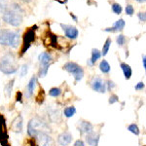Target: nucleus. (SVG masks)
Wrapping results in <instances>:
<instances>
[{
    "mask_svg": "<svg viewBox=\"0 0 146 146\" xmlns=\"http://www.w3.org/2000/svg\"><path fill=\"white\" fill-rule=\"evenodd\" d=\"M27 72H28V65L27 64H23L22 67H21V72H20L21 77H25V75L27 74Z\"/></svg>",
    "mask_w": 146,
    "mask_h": 146,
    "instance_id": "obj_31",
    "label": "nucleus"
},
{
    "mask_svg": "<svg viewBox=\"0 0 146 146\" xmlns=\"http://www.w3.org/2000/svg\"><path fill=\"white\" fill-rule=\"evenodd\" d=\"M9 8L8 0H0V14L3 15Z\"/></svg>",
    "mask_w": 146,
    "mask_h": 146,
    "instance_id": "obj_27",
    "label": "nucleus"
},
{
    "mask_svg": "<svg viewBox=\"0 0 146 146\" xmlns=\"http://www.w3.org/2000/svg\"><path fill=\"white\" fill-rule=\"evenodd\" d=\"M70 16H71V18H73V19H74V21H75V22H77V18L75 17V16L73 15V14H70Z\"/></svg>",
    "mask_w": 146,
    "mask_h": 146,
    "instance_id": "obj_38",
    "label": "nucleus"
},
{
    "mask_svg": "<svg viewBox=\"0 0 146 146\" xmlns=\"http://www.w3.org/2000/svg\"><path fill=\"white\" fill-rule=\"evenodd\" d=\"M72 141V135L68 131H63L58 136V143L60 146H68Z\"/></svg>",
    "mask_w": 146,
    "mask_h": 146,
    "instance_id": "obj_15",
    "label": "nucleus"
},
{
    "mask_svg": "<svg viewBox=\"0 0 146 146\" xmlns=\"http://www.w3.org/2000/svg\"><path fill=\"white\" fill-rule=\"evenodd\" d=\"M142 63H143V68H146V56L145 55H143L142 56Z\"/></svg>",
    "mask_w": 146,
    "mask_h": 146,
    "instance_id": "obj_37",
    "label": "nucleus"
},
{
    "mask_svg": "<svg viewBox=\"0 0 146 146\" xmlns=\"http://www.w3.org/2000/svg\"><path fill=\"white\" fill-rule=\"evenodd\" d=\"M49 67L50 66H40L39 67V72H38V76L40 78H44L45 76H47L49 71Z\"/></svg>",
    "mask_w": 146,
    "mask_h": 146,
    "instance_id": "obj_28",
    "label": "nucleus"
},
{
    "mask_svg": "<svg viewBox=\"0 0 146 146\" xmlns=\"http://www.w3.org/2000/svg\"><path fill=\"white\" fill-rule=\"evenodd\" d=\"M63 114L66 118H71V117L74 116L76 114V108L74 106H67L64 108L63 110Z\"/></svg>",
    "mask_w": 146,
    "mask_h": 146,
    "instance_id": "obj_23",
    "label": "nucleus"
},
{
    "mask_svg": "<svg viewBox=\"0 0 146 146\" xmlns=\"http://www.w3.org/2000/svg\"><path fill=\"white\" fill-rule=\"evenodd\" d=\"M128 131L129 133H131L133 135H139L140 133V129L138 128V126L136 124H131L128 127Z\"/></svg>",
    "mask_w": 146,
    "mask_h": 146,
    "instance_id": "obj_25",
    "label": "nucleus"
},
{
    "mask_svg": "<svg viewBox=\"0 0 146 146\" xmlns=\"http://www.w3.org/2000/svg\"><path fill=\"white\" fill-rule=\"evenodd\" d=\"M86 142L88 143V145L90 146H98L100 143V133H96L94 131L93 133L86 135Z\"/></svg>",
    "mask_w": 146,
    "mask_h": 146,
    "instance_id": "obj_13",
    "label": "nucleus"
},
{
    "mask_svg": "<svg viewBox=\"0 0 146 146\" xmlns=\"http://www.w3.org/2000/svg\"><path fill=\"white\" fill-rule=\"evenodd\" d=\"M34 138L38 140L40 146H55V142H54L52 136L49 135L45 131H38L35 135Z\"/></svg>",
    "mask_w": 146,
    "mask_h": 146,
    "instance_id": "obj_8",
    "label": "nucleus"
},
{
    "mask_svg": "<svg viewBox=\"0 0 146 146\" xmlns=\"http://www.w3.org/2000/svg\"><path fill=\"white\" fill-rule=\"evenodd\" d=\"M63 69H64L65 71L69 72L70 74H72L76 82H80L83 79L84 70H83V68L80 66L79 64H77L76 62H66L63 65Z\"/></svg>",
    "mask_w": 146,
    "mask_h": 146,
    "instance_id": "obj_5",
    "label": "nucleus"
},
{
    "mask_svg": "<svg viewBox=\"0 0 146 146\" xmlns=\"http://www.w3.org/2000/svg\"><path fill=\"white\" fill-rule=\"evenodd\" d=\"M137 16H138V19H139L141 22H145L146 21V15H145L144 12H139V13L137 14Z\"/></svg>",
    "mask_w": 146,
    "mask_h": 146,
    "instance_id": "obj_36",
    "label": "nucleus"
},
{
    "mask_svg": "<svg viewBox=\"0 0 146 146\" xmlns=\"http://www.w3.org/2000/svg\"><path fill=\"white\" fill-rule=\"evenodd\" d=\"M116 42L119 46H124L125 43H126V37H125V35H123V34L118 35L116 38Z\"/></svg>",
    "mask_w": 146,
    "mask_h": 146,
    "instance_id": "obj_30",
    "label": "nucleus"
},
{
    "mask_svg": "<svg viewBox=\"0 0 146 146\" xmlns=\"http://www.w3.org/2000/svg\"><path fill=\"white\" fill-rule=\"evenodd\" d=\"M60 27H62V28L63 29L65 36H66L67 38L75 40L78 37L79 31L75 27H72V25H63V23H60Z\"/></svg>",
    "mask_w": 146,
    "mask_h": 146,
    "instance_id": "obj_9",
    "label": "nucleus"
},
{
    "mask_svg": "<svg viewBox=\"0 0 146 146\" xmlns=\"http://www.w3.org/2000/svg\"><path fill=\"white\" fill-rule=\"evenodd\" d=\"M100 70L103 73V74H107V73L110 72L111 66H110V64L107 62V60H101L100 63Z\"/></svg>",
    "mask_w": 146,
    "mask_h": 146,
    "instance_id": "obj_20",
    "label": "nucleus"
},
{
    "mask_svg": "<svg viewBox=\"0 0 146 146\" xmlns=\"http://www.w3.org/2000/svg\"><path fill=\"white\" fill-rule=\"evenodd\" d=\"M38 60L40 63V66H50L53 62V56L50 53H41L38 56Z\"/></svg>",
    "mask_w": 146,
    "mask_h": 146,
    "instance_id": "obj_14",
    "label": "nucleus"
},
{
    "mask_svg": "<svg viewBox=\"0 0 146 146\" xmlns=\"http://www.w3.org/2000/svg\"><path fill=\"white\" fill-rule=\"evenodd\" d=\"M122 6L120 5L119 3H113L112 4V11L114 12L115 14H117V15H120V14L122 13Z\"/></svg>",
    "mask_w": 146,
    "mask_h": 146,
    "instance_id": "obj_29",
    "label": "nucleus"
},
{
    "mask_svg": "<svg viewBox=\"0 0 146 146\" xmlns=\"http://www.w3.org/2000/svg\"><path fill=\"white\" fill-rule=\"evenodd\" d=\"M14 83H15V79H11L10 81L8 82V84L5 86L4 92H5V95L7 98H11L12 92H13V88H14Z\"/></svg>",
    "mask_w": 146,
    "mask_h": 146,
    "instance_id": "obj_21",
    "label": "nucleus"
},
{
    "mask_svg": "<svg viewBox=\"0 0 146 146\" xmlns=\"http://www.w3.org/2000/svg\"><path fill=\"white\" fill-rule=\"evenodd\" d=\"M91 88L95 92H96V93H106V84L103 81V79L100 78V76L93 77V79L91 81Z\"/></svg>",
    "mask_w": 146,
    "mask_h": 146,
    "instance_id": "obj_6",
    "label": "nucleus"
},
{
    "mask_svg": "<svg viewBox=\"0 0 146 146\" xmlns=\"http://www.w3.org/2000/svg\"><path fill=\"white\" fill-rule=\"evenodd\" d=\"M11 129L16 133H22L23 129V119L22 115H19L14 119L11 125Z\"/></svg>",
    "mask_w": 146,
    "mask_h": 146,
    "instance_id": "obj_12",
    "label": "nucleus"
},
{
    "mask_svg": "<svg viewBox=\"0 0 146 146\" xmlns=\"http://www.w3.org/2000/svg\"><path fill=\"white\" fill-rule=\"evenodd\" d=\"M100 58H101V52L98 50V49H93V50H92L91 58L88 60V65L89 66H94L95 63L98 62Z\"/></svg>",
    "mask_w": 146,
    "mask_h": 146,
    "instance_id": "obj_18",
    "label": "nucleus"
},
{
    "mask_svg": "<svg viewBox=\"0 0 146 146\" xmlns=\"http://www.w3.org/2000/svg\"><path fill=\"white\" fill-rule=\"evenodd\" d=\"M49 129H50L49 125L43 119L38 118V117L31 119L27 124V135L30 137L33 138L38 131H45V133H47Z\"/></svg>",
    "mask_w": 146,
    "mask_h": 146,
    "instance_id": "obj_4",
    "label": "nucleus"
},
{
    "mask_svg": "<svg viewBox=\"0 0 146 146\" xmlns=\"http://www.w3.org/2000/svg\"><path fill=\"white\" fill-rule=\"evenodd\" d=\"M34 40V29L29 28L23 35V48L22 50V54H25L27 51V49L30 47L31 42Z\"/></svg>",
    "mask_w": 146,
    "mask_h": 146,
    "instance_id": "obj_10",
    "label": "nucleus"
},
{
    "mask_svg": "<svg viewBox=\"0 0 146 146\" xmlns=\"http://www.w3.org/2000/svg\"><path fill=\"white\" fill-rule=\"evenodd\" d=\"M105 84H106V91H112L116 87V84L113 81H111V80H108Z\"/></svg>",
    "mask_w": 146,
    "mask_h": 146,
    "instance_id": "obj_33",
    "label": "nucleus"
},
{
    "mask_svg": "<svg viewBox=\"0 0 146 146\" xmlns=\"http://www.w3.org/2000/svg\"><path fill=\"white\" fill-rule=\"evenodd\" d=\"M133 13H135V9H133V5H131V4L127 5V7H126V14H127V15L133 16Z\"/></svg>",
    "mask_w": 146,
    "mask_h": 146,
    "instance_id": "obj_34",
    "label": "nucleus"
},
{
    "mask_svg": "<svg viewBox=\"0 0 146 146\" xmlns=\"http://www.w3.org/2000/svg\"><path fill=\"white\" fill-rule=\"evenodd\" d=\"M62 94V89L56 88V87H54V88H52L51 90L49 91V95L51 96H53V98H58Z\"/></svg>",
    "mask_w": 146,
    "mask_h": 146,
    "instance_id": "obj_26",
    "label": "nucleus"
},
{
    "mask_svg": "<svg viewBox=\"0 0 146 146\" xmlns=\"http://www.w3.org/2000/svg\"><path fill=\"white\" fill-rule=\"evenodd\" d=\"M137 2H139V3H143V2H145V0H136Z\"/></svg>",
    "mask_w": 146,
    "mask_h": 146,
    "instance_id": "obj_39",
    "label": "nucleus"
},
{
    "mask_svg": "<svg viewBox=\"0 0 146 146\" xmlns=\"http://www.w3.org/2000/svg\"><path fill=\"white\" fill-rule=\"evenodd\" d=\"M21 44V34L19 31H13L10 29L0 30V45L10 46L11 48H18Z\"/></svg>",
    "mask_w": 146,
    "mask_h": 146,
    "instance_id": "obj_2",
    "label": "nucleus"
},
{
    "mask_svg": "<svg viewBox=\"0 0 146 146\" xmlns=\"http://www.w3.org/2000/svg\"><path fill=\"white\" fill-rule=\"evenodd\" d=\"M2 19L12 27H20L23 23V9L17 3H14L11 8H8V10L2 15Z\"/></svg>",
    "mask_w": 146,
    "mask_h": 146,
    "instance_id": "obj_1",
    "label": "nucleus"
},
{
    "mask_svg": "<svg viewBox=\"0 0 146 146\" xmlns=\"http://www.w3.org/2000/svg\"><path fill=\"white\" fill-rule=\"evenodd\" d=\"M118 101H119V96L117 95H115V94H113V95H111V96L109 98L108 102H109V104H114V103L118 102Z\"/></svg>",
    "mask_w": 146,
    "mask_h": 146,
    "instance_id": "obj_32",
    "label": "nucleus"
},
{
    "mask_svg": "<svg viewBox=\"0 0 146 146\" xmlns=\"http://www.w3.org/2000/svg\"><path fill=\"white\" fill-rule=\"evenodd\" d=\"M120 66H121L122 71H123V73H124L125 78H126L127 80L131 79V75H133V70H131V67L126 62H122L121 64H120Z\"/></svg>",
    "mask_w": 146,
    "mask_h": 146,
    "instance_id": "obj_19",
    "label": "nucleus"
},
{
    "mask_svg": "<svg viewBox=\"0 0 146 146\" xmlns=\"http://www.w3.org/2000/svg\"><path fill=\"white\" fill-rule=\"evenodd\" d=\"M125 25H126V23L123 19H120V20L116 21L114 23V25L111 27H106L104 28V31L105 32H117V31H121V30L124 29Z\"/></svg>",
    "mask_w": 146,
    "mask_h": 146,
    "instance_id": "obj_16",
    "label": "nucleus"
},
{
    "mask_svg": "<svg viewBox=\"0 0 146 146\" xmlns=\"http://www.w3.org/2000/svg\"><path fill=\"white\" fill-rule=\"evenodd\" d=\"M23 2H29V1H31V0H23Z\"/></svg>",
    "mask_w": 146,
    "mask_h": 146,
    "instance_id": "obj_40",
    "label": "nucleus"
},
{
    "mask_svg": "<svg viewBox=\"0 0 146 146\" xmlns=\"http://www.w3.org/2000/svg\"><path fill=\"white\" fill-rule=\"evenodd\" d=\"M36 84H37V77L32 76L31 78H30L29 82H28V84L27 86V90H25V96H27V98H31L32 95H33V92L35 90Z\"/></svg>",
    "mask_w": 146,
    "mask_h": 146,
    "instance_id": "obj_17",
    "label": "nucleus"
},
{
    "mask_svg": "<svg viewBox=\"0 0 146 146\" xmlns=\"http://www.w3.org/2000/svg\"><path fill=\"white\" fill-rule=\"evenodd\" d=\"M0 71L5 75L15 74L18 71V62L15 55L7 53L0 58Z\"/></svg>",
    "mask_w": 146,
    "mask_h": 146,
    "instance_id": "obj_3",
    "label": "nucleus"
},
{
    "mask_svg": "<svg viewBox=\"0 0 146 146\" xmlns=\"http://www.w3.org/2000/svg\"><path fill=\"white\" fill-rule=\"evenodd\" d=\"M78 129L81 135H89V133H93L95 131V127L94 125L90 123L88 121H85V120H81L79 121V126H78Z\"/></svg>",
    "mask_w": 146,
    "mask_h": 146,
    "instance_id": "obj_11",
    "label": "nucleus"
},
{
    "mask_svg": "<svg viewBox=\"0 0 146 146\" xmlns=\"http://www.w3.org/2000/svg\"><path fill=\"white\" fill-rule=\"evenodd\" d=\"M0 144L2 146H10L8 143V133L7 125L3 115L0 114Z\"/></svg>",
    "mask_w": 146,
    "mask_h": 146,
    "instance_id": "obj_7",
    "label": "nucleus"
},
{
    "mask_svg": "<svg viewBox=\"0 0 146 146\" xmlns=\"http://www.w3.org/2000/svg\"><path fill=\"white\" fill-rule=\"evenodd\" d=\"M144 88H145L144 82H139V83L136 84V85H135V89L136 91H142Z\"/></svg>",
    "mask_w": 146,
    "mask_h": 146,
    "instance_id": "obj_35",
    "label": "nucleus"
},
{
    "mask_svg": "<svg viewBox=\"0 0 146 146\" xmlns=\"http://www.w3.org/2000/svg\"><path fill=\"white\" fill-rule=\"evenodd\" d=\"M60 110H56V109H48V116L50 117V120L53 122H56L58 121V118L60 117Z\"/></svg>",
    "mask_w": 146,
    "mask_h": 146,
    "instance_id": "obj_22",
    "label": "nucleus"
},
{
    "mask_svg": "<svg viewBox=\"0 0 146 146\" xmlns=\"http://www.w3.org/2000/svg\"><path fill=\"white\" fill-rule=\"evenodd\" d=\"M111 43H112V40L111 38H107L106 41H105L104 45L102 47V51H101V56H106L108 54V51L110 49V46H111Z\"/></svg>",
    "mask_w": 146,
    "mask_h": 146,
    "instance_id": "obj_24",
    "label": "nucleus"
}]
</instances>
